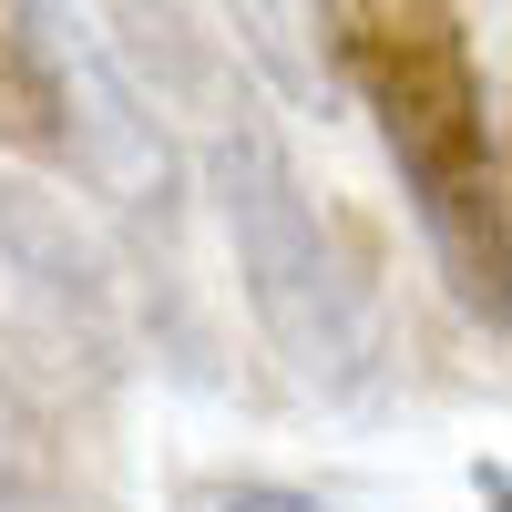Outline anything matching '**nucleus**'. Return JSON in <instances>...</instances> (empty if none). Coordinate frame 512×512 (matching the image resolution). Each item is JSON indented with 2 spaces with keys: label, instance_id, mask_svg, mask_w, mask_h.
Instances as JSON below:
<instances>
[{
  "label": "nucleus",
  "instance_id": "obj_5",
  "mask_svg": "<svg viewBox=\"0 0 512 512\" xmlns=\"http://www.w3.org/2000/svg\"><path fill=\"white\" fill-rule=\"evenodd\" d=\"M62 492H72V472H62L52 420H41V400L0 369V512H62Z\"/></svg>",
  "mask_w": 512,
  "mask_h": 512
},
{
  "label": "nucleus",
  "instance_id": "obj_6",
  "mask_svg": "<svg viewBox=\"0 0 512 512\" xmlns=\"http://www.w3.org/2000/svg\"><path fill=\"white\" fill-rule=\"evenodd\" d=\"M0 144L52 154V93H41V62L21 41V11H0Z\"/></svg>",
  "mask_w": 512,
  "mask_h": 512
},
{
  "label": "nucleus",
  "instance_id": "obj_3",
  "mask_svg": "<svg viewBox=\"0 0 512 512\" xmlns=\"http://www.w3.org/2000/svg\"><path fill=\"white\" fill-rule=\"evenodd\" d=\"M0 369L82 400L123 379V297L82 226L31 185H0Z\"/></svg>",
  "mask_w": 512,
  "mask_h": 512
},
{
  "label": "nucleus",
  "instance_id": "obj_7",
  "mask_svg": "<svg viewBox=\"0 0 512 512\" xmlns=\"http://www.w3.org/2000/svg\"><path fill=\"white\" fill-rule=\"evenodd\" d=\"M185 512H318V502L287 492V482H195Z\"/></svg>",
  "mask_w": 512,
  "mask_h": 512
},
{
  "label": "nucleus",
  "instance_id": "obj_2",
  "mask_svg": "<svg viewBox=\"0 0 512 512\" xmlns=\"http://www.w3.org/2000/svg\"><path fill=\"white\" fill-rule=\"evenodd\" d=\"M338 62L369 93L400 175L420 195V226L451 256L461 297L502 318V164H492V113L472 41L441 11H338Z\"/></svg>",
  "mask_w": 512,
  "mask_h": 512
},
{
  "label": "nucleus",
  "instance_id": "obj_1",
  "mask_svg": "<svg viewBox=\"0 0 512 512\" xmlns=\"http://www.w3.org/2000/svg\"><path fill=\"white\" fill-rule=\"evenodd\" d=\"M113 72L144 93V113L164 123V144L195 154L205 195H216V226L236 246V287L267 349L308 379V390H359L369 359H379V308H369V277L359 256L338 246L328 205L308 195L287 134L267 123V103L246 93V72L205 41L195 21H123L113 41Z\"/></svg>",
  "mask_w": 512,
  "mask_h": 512
},
{
  "label": "nucleus",
  "instance_id": "obj_4",
  "mask_svg": "<svg viewBox=\"0 0 512 512\" xmlns=\"http://www.w3.org/2000/svg\"><path fill=\"white\" fill-rule=\"evenodd\" d=\"M21 41L41 62V93H52V154L103 205H123V216H175L185 154L164 144V123L144 113V93L113 72L103 31L72 21V11H21Z\"/></svg>",
  "mask_w": 512,
  "mask_h": 512
}]
</instances>
